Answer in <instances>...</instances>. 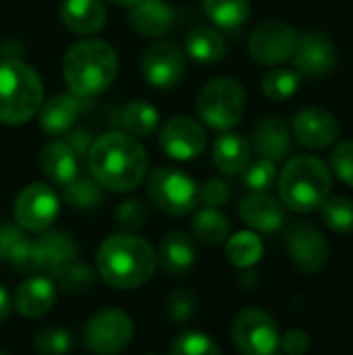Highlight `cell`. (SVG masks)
<instances>
[{"label":"cell","mask_w":353,"mask_h":355,"mask_svg":"<svg viewBox=\"0 0 353 355\" xmlns=\"http://www.w3.org/2000/svg\"><path fill=\"white\" fill-rule=\"evenodd\" d=\"M191 229H193V235L198 237V241H202L204 245H221L229 239V218L216 210V208H204L200 210L193 220H191Z\"/></svg>","instance_id":"obj_29"},{"label":"cell","mask_w":353,"mask_h":355,"mask_svg":"<svg viewBox=\"0 0 353 355\" xmlns=\"http://www.w3.org/2000/svg\"><path fill=\"white\" fill-rule=\"evenodd\" d=\"M0 355H6V354H2V352H0Z\"/></svg>","instance_id":"obj_48"},{"label":"cell","mask_w":353,"mask_h":355,"mask_svg":"<svg viewBox=\"0 0 353 355\" xmlns=\"http://www.w3.org/2000/svg\"><path fill=\"white\" fill-rule=\"evenodd\" d=\"M77 248L73 239L60 231H44L35 241H31L29 270H35L44 277H54L60 268L73 262Z\"/></svg>","instance_id":"obj_15"},{"label":"cell","mask_w":353,"mask_h":355,"mask_svg":"<svg viewBox=\"0 0 353 355\" xmlns=\"http://www.w3.org/2000/svg\"><path fill=\"white\" fill-rule=\"evenodd\" d=\"M64 27L77 35H92L106 23V8L102 0H64L60 6Z\"/></svg>","instance_id":"obj_21"},{"label":"cell","mask_w":353,"mask_h":355,"mask_svg":"<svg viewBox=\"0 0 353 355\" xmlns=\"http://www.w3.org/2000/svg\"><path fill=\"white\" fill-rule=\"evenodd\" d=\"M119 73V58L110 44L102 40H83L69 48L62 58V75L71 94L92 98L110 87Z\"/></svg>","instance_id":"obj_3"},{"label":"cell","mask_w":353,"mask_h":355,"mask_svg":"<svg viewBox=\"0 0 353 355\" xmlns=\"http://www.w3.org/2000/svg\"><path fill=\"white\" fill-rule=\"evenodd\" d=\"M239 216L241 220L260 233H275L285 223L283 206L266 196V193H252L239 204Z\"/></svg>","instance_id":"obj_19"},{"label":"cell","mask_w":353,"mask_h":355,"mask_svg":"<svg viewBox=\"0 0 353 355\" xmlns=\"http://www.w3.org/2000/svg\"><path fill=\"white\" fill-rule=\"evenodd\" d=\"M79 100L83 98L75 94H58L50 98L40 110V127L48 135H64L67 131H71L81 108Z\"/></svg>","instance_id":"obj_23"},{"label":"cell","mask_w":353,"mask_h":355,"mask_svg":"<svg viewBox=\"0 0 353 355\" xmlns=\"http://www.w3.org/2000/svg\"><path fill=\"white\" fill-rule=\"evenodd\" d=\"M10 310H12V300H10V295H8L6 287L0 285V322H4V320L8 318Z\"/></svg>","instance_id":"obj_46"},{"label":"cell","mask_w":353,"mask_h":355,"mask_svg":"<svg viewBox=\"0 0 353 355\" xmlns=\"http://www.w3.org/2000/svg\"><path fill=\"white\" fill-rule=\"evenodd\" d=\"M293 64L300 75L325 77L337 64V50L333 40L322 31H308L298 40Z\"/></svg>","instance_id":"obj_14"},{"label":"cell","mask_w":353,"mask_h":355,"mask_svg":"<svg viewBox=\"0 0 353 355\" xmlns=\"http://www.w3.org/2000/svg\"><path fill=\"white\" fill-rule=\"evenodd\" d=\"M31 241L23 229L12 223L0 225V262H6L15 268L29 270Z\"/></svg>","instance_id":"obj_28"},{"label":"cell","mask_w":353,"mask_h":355,"mask_svg":"<svg viewBox=\"0 0 353 355\" xmlns=\"http://www.w3.org/2000/svg\"><path fill=\"white\" fill-rule=\"evenodd\" d=\"M185 50L196 62L214 64L225 56L227 44H225V37L216 29L196 27L185 37Z\"/></svg>","instance_id":"obj_27"},{"label":"cell","mask_w":353,"mask_h":355,"mask_svg":"<svg viewBox=\"0 0 353 355\" xmlns=\"http://www.w3.org/2000/svg\"><path fill=\"white\" fill-rule=\"evenodd\" d=\"M152 355H156V354H152Z\"/></svg>","instance_id":"obj_49"},{"label":"cell","mask_w":353,"mask_h":355,"mask_svg":"<svg viewBox=\"0 0 353 355\" xmlns=\"http://www.w3.org/2000/svg\"><path fill=\"white\" fill-rule=\"evenodd\" d=\"M312 345V339L306 331L302 329H291L281 337V345L285 355H306Z\"/></svg>","instance_id":"obj_44"},{"label":"cell","mask_w":353,"mask_h":355,"mask_svg":"<svg viewBox=\"0 0 353 355\" xmlns=\"http://www.w3.org/2000/svg\"><path fill=\"white\" fill-rule=\"evenodd\" d=\"M227 258L233 266L237 268H250L260 262L264 254V245L260 237L252 231H241L235 233L233 237L227 239Z\"/></svg>","instance_id":"obj_30"},{"label":"cell","mask_w":353,"mask_h":355,"mask_svg":"<svg viewBox=\"0 0 353 355\" xmlns=\"http://www.w3.org/2000/svg\"><path fill=\"white\" fill-rule=\"evenodd\" d=\"M206 133L200 123L189 116L171 119L160 133V148L175 160H191L204 152Z\"/></svg>","instance_id":"obj_16"},{"label":"cell","mask_w":353,"mask_h":355,"mask_svg":"<svg viewBox=\"0 0 353 355\" xmlns=\"http://www.w3.org/2000/svg\"><path fill=\"white\" fill-rule=\"evenodd\" d=\"M123 125L129 135L148 137L158 127V110L144 100H135L123 110Z\"/></svg>","instance_id":"obj_33"},{"label":"cell","mask_w":353,"mask_h":355,"mask_svg":"<svg viewBox=\"0 0 353 355\" xmlns=\"http://www.w3.org/2000/svg\"><path fill=\"white\" fill-rule=\"evenodd\" d=\"M254 150L260 154V158L279 162L283 160L291 150V133L283 119L279 116H266L262 119L254 129Z\"/></svg>","instance_id":"obj_20"},{"label":"cell","mask_w":353,"mask_h":355,"mask_svg":"<svg viewBox=\"0 0 353 355\" xmlns=\"http://www.w3.org/2000/svg\"><path fill=\"white\" fill-rule=\"evenodd\" d=\"M300 83H302V75L295 69L277 67L264 75L262 92L273 102H285L300 89Z\"/></svg>","instance_id":"obj_32"},{"label":"cell","mask_w":353,"mask_h":355,"mask_svg":"<svg viewBox=\"0 0 353 355\" xmlns=\"http://www.w3.org/2000/svg\"><path fill=\"white\" fill-rule=\"evenodd\" d=\"M54 302H56V285L50 281V277L37 275L25 279L17 287L12 306L25 318H42L52 310Z\"/></svg>","instance_id":"obj_18"},{"label":"cell","mask_w":353,"mask_h":355,"mask_svg":"<svg viewBox=\"0 0 353 355\" xmlns=\"http://www.w3.org/2000/svg\"><path fill=\"white\" fill-rule=\"evenodd\" d=\"M60 210V200L44 183L27 185L15 200V225L27 233H44L52 227Z\"/></svg>","instance_id":"obj_10"},{"label":"cell","mask_w":353,"mask_h":355,"mask_svg":"<svg viewBox=\"0 0 353 355\" xmlns=\"http://www.w3.org/2000/svg\"><path fill=\"white\" fill-rule=\"evenodd\" d=\"M171 355H221V349L208 335L187 331L175 339Z\"/></svg>","instance_id":"obj_38"},{"label":"cell","mask_w":353,"mask_h":355,"mask_svg":"<svg viewBox=\"0 0 353 355\" xmlns=\"http://www.w3.org/2000/svg\"><path fill=\"white\" fill-rule=\"evenodd\" d=\"M277 179V168L275 162L270 160H258L254 164H248L243 171V183L248 189H252L254 193H264L275 185Z\"/></svg>","instance_id":"obj_39"},{"label":"cell","mask_w":353,"mask_h":355,"mask_svg":"<svg viewBox=\"0 0 353 355\" xmlns=\"http://www.w3.org/2000/svg\"><path fill=\"white\" fill-rule=\"evenodd\" d=\"M169 314L175 322H187L196 314V297L185 291L177 289L169 295Z\"/></svg>","instance_id":"obj_42"},{"label":"cell","mask_w":353,"mask_h":355,"mask_svg":"<svg viewBox=\"0 0 353 355\" xmlns=\"http://www.w3.org/2000/svg\"><path fill=\"white\" fill-rule=\"evenodd\" d=\"M141 71L152 87L171 89L185 75V56L173 42H158L146 50Z\"/></svg>","instance_id":"obj_13"},{"label":"cell","mask_w":353,"mask_h":355,"mask_svg":"<svg viewBox=\"0 0 353 355\" xmlns=\"http://www.w3.org/2000/svg\"><path fill=\"white\" fill-rule=\"evenodd\" d=\"M131 25L148 37H160L164 35L173 23H175V12L169 4L162 0H141L131 8Z\"/></svg>","instance_id":"obj_25"},{"label":"cell","mask_w":353,"mask_h":355,"mask_svg":"<svg viewBox=\"0 0 353 355\" xmlns=\"http://www.w3.org/2000/svg\"><path fill=\"white\" fill-rule=\"evenodd\" d=\"M246 110V94L239 81L231 77L212 79L198 98V114L202 121L221 131L235 127Z\"/></svg>","instance_id":"obj_7"},{"label":"cell","mask_w":353,"mask_h":355,"mask_svg":"<svg viewBox=\"0 0 353 355\" xmlns=\"http://www.w3.org/2000/svg\"><path fill=\"white\" fill-rule=\"evenodd\" d=\"M231 337L241 355H273L281 345L277 320L260 308L239 312L233 320Z\"/></svg>","instance_id":"obj_8"},{"label":"cell","mask_w":353,"mask_h":355,"mask_svg":"<svg viewBox=\"0 0 353 355\" xmlns=\"http://www.w3.org/2000/svg\"><path fill=\"white\" fill-rule=\"evenodd\" d=\"M44 85L40 75L21 60L0 64V123L21 125L42 108Z\"/></svg>","instance_id":"obj_5"},{"label":"cell","mask_w":353,"mask_h":355,"mask_svg":"<svg viewBox=\"0 0 353 355\" xmlns=\"http://www.w3.org/2000/svg\"><path fill=\"white\" fill-rule=\"evenodd\" d=\"M148 220V208L141 200H125L117 212H114V223L123 233H133L139 231Z\"/></svg>","instance_id":"obj_40"},{"label":"cell","mask_w":353,"mask_h":355,"mask_svg":"<svg viewBox=\"0 0 353 355\" xmlns=\"http://www.w3.org/2000/svg\"><path fill=\"white\" fill-rule=\"evenodd\" d=\"M64 200L77 210H92L102 202V185L94 177L77 175L64 185Z\"/></svg>","instance_id":"obj_34"},{"label":"cell","mask_w":353,"mask_h":355,"mask_svg":"<svg viewBox=\"0 0 353 355\" xmlns=\"http://www.w3.org/2000/svg\"><path fill=\"white\" fill-rule=\"evenodd\" d=\"M322 208L325 225L335 233H352L353 231V202L350 198H327Z\"/></svg>","instance_id":"obj_36"},{"label":"cell","mask_w":353,"mask_h":355,"mask_svg":"<svg viewBox=\"0 0 353 355\" xmlns=\"http://www.w3.org/2000/svg\"><path fill=\"white\" fill-rule=\"evenodd\" d=\"M42 171L56 185H67L79 175V156L71 150L67 141H52L42 150L40 156Z\"/></svg>","instance_id":"obj_24"},{"label":"cell","mask_w":353,"mask_h":355,"mask_svg":"<svg viewBox=\"0 0 353 355\" xmlns=\"http://www.w3.org/2000/svg\"><path fill=\"white\" fill-rule=\"evenodd\" d=\"M92 177L108 191L135 189L148 171V154L144 146L129 133L110 131L98 137L87 152Z\"/></svg>","instance_id":"obj_1"},{"label":"cell","mask_w":353,"mask_h":355,"mask_svg":"<svg viewBox=\"0 0 353 355\" xmlns=\"http://www.w3.org/2000/svg\"><path fill=\"white\" fill-rule=\"evenodd\" d=\"M54 281H56V287L62 291V293H69V295H81V293H87L94 283H96V275L89 266L81 264V262H69L64 268H60L56 275H54Z\"/></svg>","instance_id":"obj_35"},{"label":"cell","mask_w":353,"mask_h":355,"mask_svg":"<svg viewBox=\"0 0 353 355\" xmlns=\"http://www.w3.org/2000/svg\"><path fill=\"white\" fill-rule=\"evenodd\" d=\"M231 196V189L225 181L221 179H210L204 183V187L200 189V200L210 206V208H216V206H223Z\"/></svg>","instance_id":"obj_43"},{"label":"cell","mask_w":353,"mask_h":355,"mask_svg":"<svg viewBox=\"0 0 353 355\" xmlns=\"http://www.w3.org/2000/svg\"><path fill=\"white\" fill-rule=\"evenodd\" d=\"M204 10L208 19L221 29H237L250 17L248 0H204Z\"/></svg>","instance_id":"obj_31"},{"label":"cell","mask_w":353,"mask_h":355,"mask_svg":"<svg viewBox=\"0 0 353 355\" xmlns=\"http://www.w3.org/2000/svg\"><path fill=\"white\" fill-rule=\"evenodd\" d=\"M331 185L333 177L329 166L316 156L302 154L285 164L279 177V196L295 212H314L327 202Z\"/></svg>","instance_id":"obj_4"},{"label":"cell","mask_w":353,"mask_h":355,"mask_svg":"<svg viewBox=\"0 0 353 355\" xmlns=\"http://www.w3.org/2000/svg\"><path fill=\"white\" fill-rule=\"evenodd\" d=\"M250 156H252V148L250 144L231 131H225L216 141H214V150H212V158L214 164L221 173L225 175H239L246 171V166L250 164Z\"/></svg>","instance_id":"obj_26"},{"label":"cell","mask_w":353,"mask_h":355,"mask_svg":"<svg viewBox=\"0 0 353 355\" xmlns=\"http://www.w3.org/2000/svg\"><path fill=\"white\" fill-rule=\"evenodd\" d=\"M295 139L310 150L331 148L339 137V121L333 112L322 108L300 110L293 119Z\"/></svg>","instance_id":"obj_17"},{"label":"cell","mask_w":353,"mask_h":355,"mask_svg":"<svg viewBox=\"0 0 353 355\" xmlns=\"http://www.w3.org/2000/svg\"><path fill=\"white\" fill-rule=\"evenodd\" d=\"M285 248L298 270L316 275L329 264V243L310 223H295L285 233Z\"/></svg>","instance_id":"obj_12"},{"label":"cell","mask_w":353,"mask_h":355,"mask_svg":"<svg viewBox=\"0 0 353 355\" xmlns=\"http://www.w3.org/2000/svg\"><path fill=\"white\" fill-rule=\"evenodd\" d=\"M156 260H160V266L166 275L183 277L196 264V245L183 231L166 233L160 241Z\"/></svg>","instance_id":"obj_22"},{"label":"cell","mask_w":353,"mask_h":355,"mask_svg":"<svg viewBox=\"0 0 353 355\" xmlns=\"http://www.w3.org/2000/svg\"><path fill=\"white\" fill-rule=\"evenodd\" d=\"M331 168L339 181L353 187V141H341L331 154Z\"/></svg>","instance_id":"obj_41"},{"label":"cell","mask_w":353,"mask_h":355,"mask_svg":"<svg viewBox=\"0 0 353 355\" xmlns=\"http://www.w3.org/2000/svg\"><path fill=\"white\" fill-rule=\"evenodd\" d=\"M96 268L106 285L114 289H135L152 279L156 270V252L144 237L114 233L98 248Z\"/></svg>","instance_id":"obj_2"},{"label":"cell","mask_w":353,"mask_h":355,"mask_svg":"<svg viewBox=\"0 0 353 355\" xmlns=\"http://www.w3.org/2000/svg\"><path fill=\"white\" fill-rule=\"evenodd\" d=\"M148 196L160 212L171 216L189 214L200 204V187L187 173L175 166H158L150 175Z\"/></svg>","instance_id":"obj_6"},{"label":"cell","mask_w":353,"mask_h":355,"mask_svg":"<svg viewBox=\"0 0 353 355\" xmlns=\"http://www.w3.org/2000/svg\"><path fill=\"white\" fill-rule=\"evenodd\" d=\"M33 347L40 355H67L73 349V337L62 327H44L35 333Z\"/></svg>","instance_id":"obj_37"},{"label":"cell","mask_w":353,"mask_h":355,"mask_svg":"<svg viewBox=\"0 0 353 355\" xmlns=\"http://www.w3.org/2000/svg\"><path fill=\"white\" fill-rule=\"evenodd\" d=\"M298 31L285 21L270 19L260 23L250 37V54L256 62L277 67L293 58L298 48Z\"/></svg>","instance_id":"obj_11"},{"label":"cell","mask_w":353,"mask_h":355,"mask_svg":"<svg viewBox=\"0 0 353 355\" xmlns=\"http://www.w3.org/2000/svg\"><path fill=\"white\" fill-rule=\"evenodd\" d=\"M273 355H277V354H273Z\"/></svg>","instance_id":"obj_50"},{"label":"cell","mask_w":353,"mask_h":355,"mask_svg":"<svg viewBox=\"0 0 353 355\" xmlns=\"http://www.w3.org/2000/svg\"><path fill=\"white\" fill-rule=\"evenodd\" d=\"M133 339V320L117 308L94 314L83 329V343L94 355H117Z\"/></svg>","instance_id":"obj_9"},{"label":"cell","mask_w":353,"mask_h":355,"mask_svg":"<svg viewBox=\"0 0 353 355\" xmlns=\"http://www.w3.org/2000/svg\"><path fill=\"white\" fill-rule=\"evenodd\" d=\"M112 4H121V6H135L137 2H141V0H110Z\"/></svg>","instance_id":"obj_47"},{"label":"cell","mask_w":353,"mask_h":355,"mask_svg":"<svg viewBox=\"0 0 353 355\" xmlns=\"http://www.w3.org/2000/svg\"><path fill=\"white\" fill-rule=\"evenodd\" d=\"M67 133L69 135L62 141H67L77 156H87V152H89V148L94 144L89 131L87 129H75V131H67Z\"/></svg>","instance_id":"obj_45"}]
</instances>
